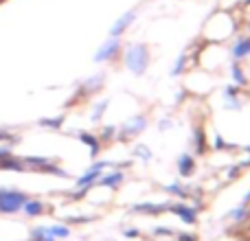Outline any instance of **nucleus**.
<instances>
[{
	"mask_svg": "<svg viewBox=\"0 0 250 241\" xmlns=\"http://www.w3.org/2000/svg\"><path fill=\"white\" fill-rule=\"evenodd\" d=\"M163 191L167 195H171V198L180 200V202H187L189 198H193V191H191L187 184H182V182H169V184L163 186Z\"/></svg>",
	"mask_w": 250,
	"mask_h": 241,
	"instance_id": "10",
	"label": "nucleus"
},
{
	"mask_svg": "<svg viewBox=\"0 0 250 241\" xmlns=\"http://www.w3.org/2000/svg\"><path fill=\"white\" fill-rule=\"evenodd\" d=\"M123 235H125V237H127V239H136L138 235H141V230H138V228H127Z\"/></svg>",
	"mask_w": 250,
	"mask_h": 241,
	"instance_id": "30",
	"label": "nucleus"
},
{
	"mask_svg": "<svg viewBox=\"0 0 250 241\" xmlns=\"http://www.w3.org/2000/svg\"><path fill=\"white\" fill-rule=\"evenodd\" d=\"M104 86H105V75L97 73V75H92V77L83 79L79 90H77V95H73V97H75V101H82V99H86V97H95L104 90Z\"/></svg>",
	"mask_w": 250,
	"mask_h": 241,
	"instance_id": "5",
	"label": "nucleus"
},
{
	"mask_svg": "<svg viewBox=\"0 0 250 241\" xmlns=\"http://www.w3.org/2000/svg\"><path fill=\"white\" fill-rule=\"evenodd\" d=\"M235 60H244V57H250V38H239L237 42L230 48Z\"/></svg>",
	"mask_w": 250,
	"mask_h": 241,
	"instance_id": "18",
	"label": "nucleus"
},
{
	"mask_svg": "<svg viewBox=\"0 0 250 241\" xmlns=\"http://www.w3.org/2000/svg\"><path fill=\"white\" fill-rule=\"evenodd\" d=\"M176 237H178V241H198V237L191 233H180V235H176Z\"/></svg>",
	"mask_w": 250,
	"mask_h": 241,
	"instance_id": "28",
	"label": "nucleus"
},
{
	"mask_svg": "<svg viewBox=\"0 0 250 241\" xmlns=\"http://www.w3.org/2000/svg\"><path fill=\"white\" fill-rule=\"evenodd\" d=\"M193 151L198 156H204L208 151V141H207V132H204L202 125H195L193 127Z\"/></svg>",
	"mask_w": 250,
	"mask_h": 241,
	"instance_id": "14",
	"label": "nucleus"
},
{
	"mask_svg": "<svg viewBox=\"0 0 250 241\" xmlns=\"http://www.w3.org/2000/svg\"><path fill=\"white\" fill-rule=\"evenodd\" d=\"M88 221H95V217H68V224H88Z\"/></svg>",
	"mask_w": 250,
	"mask_h": 241,
	"instance_id": "27",
	"label": "nucleus"
},
{
	"mask_svg": "<svg viewBox=\"0 0 250 241\" xmlns=\"http://www.w3.org/2000/svg\"><path fill=\"white\" fill-rule=\"evenodd\" d=\"M0 171H16V173H24V171H29V167L24 164V160H22V158H18L16 154H11V156H7V158L0 160Z\"/></svg>",
	"mask_w": 250,
	"mask_h": 241,
	"instance_id": "13",
	"label": "nucleus"
},
{
	"mask_svg": "<svg viewBox=\"0 0 250 241\" xmlns=\"http://www.w3.org/2000/svg\"><path fill=\"white\" fill-rule=\"evenodd\" d=\"M154 235H173L171 228H163V226H158V228H154Z\"/></svg>",
	"mask_w": 250,
	"mask_h": 241,
	"instance_id": "31",
	"label": "nucleus"
},
{
	"mask_svg": "<svg viewBox=\"0 0 250 241\" xmlns=\"http://www.w3.org/2000/svg\"><path fill=\"white\" fill-rule=\"evenodd\" d=\"M187 61H189V57H187V55H178L176 57V64H173V68H171V77H178V75L185 73Z\"/></svg>",
	"mask_w": 250,
	"mask_h": 241,
	"instance_id": "24",
	"label": "nucleus"
},
{
	"mask_svg": "<svg viewBox=\"0 0 250 241\" xmlns=\"http://www.w3.org/2000/svg\"><path fill=\"white\" fill-rule=\"evenodd\" d=\"M29 198L31 195L20 189L0 186V215H16V213H20Z\"/></svg>",
	"mask_w": 250,
	"mask_h": 241,
	"instance_id": "2",
	"label": "nucleus"
},
{
	"mask_svg": "<svg viewBox=\"0 0 250 241\" xmlns=\"http://www.w3.org/2000/svg\"><path fill=\"white\" fill-rule=\"evenodd\" d=\"M123 182H125V173L121 171V169H117V171H110V173H101L95 186H104V189L117 191L119 186L123 184Z\"/></svg>",
	"mask_w": 250,
	"mask_h": 241,
	"instance_id": "9",
	"label": "nucleus"
},
{
	"mask_svg": "<svg viewBox=\"0 0 250 241\" xmlns=\"http://www.w3.org/2000/svg\"><path fill=\"white\" fill-rule=\"evenodd\" d=\"M123 53V42L121 38H108L104 44H99L92 61L95 64H105V61H114Z\"/></svg>",
	"mask_w": 250,
	"mask_h": 241,
	"instance_id": "4",
	"label": "nucleus"
},
{
	"mask_svg": "<svg viewBox=\"0 0 250 241\" xmlns=\"http://www.w3.org/2000/svg\"><path fill=\"white\" fill-rule=\"evenodd\" d=\"M110 108V99L105 97V99H99L92 103V110H90V123H101V119H104L105 110Z\"/></svg>",
	"mask_w": 250,
	"mask_h": 241,
	"instance_id": "17",
	"label": "nucleus"
},
{
	"mask_svg": "<svg viewBox=\"0 0 250 241\" xmlns=\"http://www.w3.org/2000/svg\"><path fill=\"white\" fill-rule=\"evenodd\" d=\"M64 123H66V114H55V117H46V119L38 120L40 127L48 129V132H60L64 127Z\"/></svg>",
	"mask_w": 250,
	"mask_h": 241,
	"instance_id": "16",
	"label": "nucleus"
},
{
	"mask_svg": "<svg viewBox=\"0 0 250 241\" xmlns=\"http://www.w3.org/2000/svg\"><path fill=\"white\" fill-rule=\"evenodd\" d=\"M132 156L134 158H138V160H143V162H147V160L154 158V154H151V149L147 145H136L132 149Z\"/></svg>",
	"mask_w": 250,
	"mask_h": 241,
	"instance_id": "22",
	"label": "nucleus"
},
{
	"mask_svg": "<svg viewBox=\"0 0 250 241\" xmlns=\"http://www.w3.org/2000/svg\"><path fill=\"white\" fill-rule=\"evenodd\" d=\"M13 154V145L11 142H0V160L7 158V156Z\"/></svg>",
	"mask_w": 250,
	"mask_h": 241,
	"instance_id": "25",
	"label": "nucleus"
},
{
	"mask_svg": "<svg viewBox=\"0 0 250 241\" xmlns=\"http://www.w3.org/2000/svg\"><path fill=\"white\" fill-rule=\"evenodd\" d=\"M2 2H7V0H0V4H2Z\"/></svg>",
	"mask_w": 250,
	"mask_h": 241,
	"instance_id": "32",
	"label": "nucleus"
},
{
	"mask_svg": "<svg viewBox=\"0 0 250 241\" xmlns=\"http://www.w3.org/2000/svg\"><path fill=\"white\" fill-rule=\"evenodd\" d=\"M167 211L173 213L176 217H180V221H185L187 226H195V224H198V208L191 206V204H187V202H180V200H178V202L169 204Z\"/></svg>",
	"mask_w": 250,
	"mask_h": 241,
	"instance_id": "6",
	"label": "nucleus"
},
{
	"mask_svg": "<svg viewBox=\"0 0 250 241\" xmlns=\"http://www.w3.org/2000/svg\"><path fill=\"white\" fill-rule=\"evenodd\" d=\"M246 4H250V0H246Z\"/></svg>",
	"mask_w": 250,
	"mask_h": 241,
	"instance_id": "33",
	"label": "nucleus"
},
{
	"mask_svg": "<svg viewBox=\"0 0 250 241\" xmlns=\"http://www.w3.org/2000/svg\"><path fill=\"white\" fill-rule=\"evenodd\" d=\"M169 127H171V119H165V120L160 119L158 120V129H160V132H167Z\"/></svg>",
	"mask_w": 250,
	"mask_h": 241,
	"instance_id": "29",
	"label": "nucleus"
},
{
	"mask_svg": "<svg viewBox=\"0 0 250 241\" xmlns=\"http://www.w3.org/2000/svg\"><path fill=\"white\" fill-rule=\"evenodd\" d=\"M230 75H233V81L235 86H246L248 79H246V73L242 70V66H239V61H233L230 64Z\"/></svg>",
	"mask_w": 250,
	"mask_h": 241,
	"instance_id": "19",
	"label": "nucleus"
},
{
	"mask_svg": "<svg viewBox=\"0 0 250 241\" xmlns=\"http://www.w3.org/2000/svg\"><path fill=\"white\" fill-rule=\"evenodd\" d=\"M48 235H53L55 239H68L70 237V228L66 224H53V226H46Z\"/></svg>",
	"mask_w": 250,
	"mask_h": 241,
	"instance_id": "20",
	"label": "nucleus"
},
{
	"mask_svg": "<svg viewBox=\"0 0 250 241\" xmlns=\"http://www.w3.org/2000/svg\"><path fill=\"white\" fill-rule=\"evenodd\" d=\"M123 66L129 70L132 75H136V77H141V75L147 73V68H149V46L143 42H134L129 44V46L123 48Z\"/></svg>",
	"mask_w": 250,
	"mask_h": 241,
	"instance_id": "1",
	"label": "nucleus"
},
{
	"mask_svg": "<svg viewBox=\"0 0 250 241\" xmlns=\"http://www.w3.org/2000/svg\"><path fill=\"white\" fill-rule=\"evenodd\" d=\"M213 147H215V151H224L226 149V141L222 138V134H215V138H213Z\"/></svg>",
	"mask_w": 250,
	"mask_h": 241,
	"instance_id": "26",
	"label": "nucleus"
},
{
	"mask_svg": "<svg viewBox=\"0 0 250 241\" xmlns=\"http://www.w3.org/2000/svg\"><path fill=\"white\" fill-rule=\"evenodd\" d=\"M44 211H46V204L40 198H29L24 202V206H22V213H24L26 217H40Z\"/></svg>",
	"mask_w": 250,
	"mask_h": 241,
	"instance_id": "15",
	"label": "nucleus"
},
{
	"mask_svg": "<svg viewBox=\"0 0 250 241\" xmlns=\"http://www.w3.org/2000/svg\"><path fill=\"white\" fill-rule=\"evenodd\" d=\"M136 18H138L136 9H129V11H125L123 16H119L117 20H114V24L110 26V38H121L125 31L134 24V20H136Z\"/></svg>",
	"mask_w": 250,
	"mask_h": 241,
	"instance_id": "7",
	"label": "nucleus"
},
{
	"mask_svg": "<svg viewBox=\"0 0 250 241\" xmlns=\"http://www.w3.org/2000/svg\"><path fill=\"white\" fill-rule=\"evenodd\" d=\"M97 136H99L101 142H112V141H117V125H104V127H101V132L97 134Z\"/></svg>",
	"mask_w": 250,
	"mask_h": 241,
	"instance_id": "21",
	"label": "nucleus"
},
{
	"mask_svg": "<svg viewBox=\"0 0 250 241\" xmlns=\"http://www.w3.org/2000/svg\"><path fill=\"white\" fill-rule=\"evenodd\" d=\"M176 169H178V173H180V178H193L195 171H198V160H195L193 154L185 151V154L178 156Z\"/></svg>",
	"mask_w": 250,
	"mask_h": 241,
	"instance_id": "8",
	"label": "nucleus"
},
{
	"mask_svg": "<svg viewBox=\"0 0 250 241\" xmlns=\"http://www.w3.org/2000/svg\"><path fill=\"white\" fill-rule=\"evenodd\" d=\"M31 241H57L53 235H48L46 226H40V228L31 230Z\"/></svg>",
	"mask_w": 250,
	"mask_h": 241,
	"instance_id": "23",
	"label": "nucleus"
},
{
	"mask_svg": "<svg viewBox=\"0 0 250 241\" xmlns=\"http://www.w3.org/2000/svg\"><path fill=\"white\" fill-rule=\"evenodd\" d=\"M145 129H147V117L145 114H134V117H129L125 120L121 127H117V141L127 142L132 138L141 136Z\"/></svg>",
	"mask_w": 250,
	"mask_h": 241,
	"instance_id": "3",
	"label": "nucleus"
},
{
	"mask_svg": "<svg viewBox=\"0 0 250 241\" xmlns=\"http://www.w3.org/2000/svg\"><path fill=\"white\" fill-rule=\"evenodd\" d=\"M79 142L88 147V151H90V158H99L104 142L99 141V136H97V134H92V132H79Z\"/></svg>",
	"mask_w": 250,
	"mask_h": 241,
	"instance_id": "11",
	"label": "nucleus"
},
{
	"mask_svg": "<svg viewBox=\"0 0 250 241\" xmlns=\"http://www.w3.org/2000/svg\"><path fill=\"white\" fill-rule=\"evenodd\" d=\"M167 206H169V204L138 202V204H134L129 211H132V213H145V215H163V213H167Z\"/></svg>",
	"mask_w": 250,
	"mask_h": 241,
	"instance_id": "12",
	"label": "nucleus"
}]
</instances>
